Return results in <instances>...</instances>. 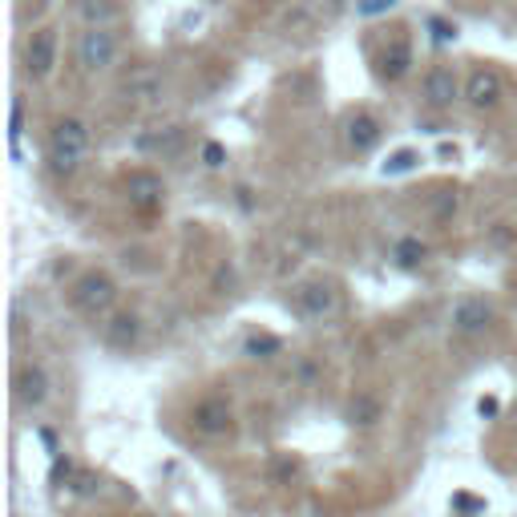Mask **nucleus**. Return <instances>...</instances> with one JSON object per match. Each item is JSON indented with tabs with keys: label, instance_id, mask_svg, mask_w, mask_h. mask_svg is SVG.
Instances as JSON below:
<instances>
[{
	"label": "nucleus",
	"instance_id": "nucleus-17",
	"mask_svg": "<svg viewBox=\"0 0 517 517\" xmlns=\"http://www.w3.org/2000/svg\"><path fill=\"white\" fill-rule=\"evenodd\" d=\"M425 255H428V247H425L420 239H400V242L392 247V258H396L400 267H420V263H425Z\"/></svg>",
	"mask_w": 517,
	"mask_h": 517
},
{
	"label": "nucleus",
	"instance_id": "nucleus-9",
	"mask_svg": "<svg viewBox=\"0 0 517 517\" xmlns=\"http://www.w3.org/2000/svg\"><path fill=\"white\" fill-rule=\"evenodd\" d=\"M465 101L473 110H493L501 101V77L493 69H477L473 77L465 81Z\"/></svg>",
	"mask_w": 517,
	"mask_h": 517
},
{
	"label": "nucleus",
	"instance_id": "nucleus-23",
	"mask_svg": "<svg viewBox=\"0 0 517 517\" xmlns=\"http://www.w3.org/2000/svg\"><path fill=\"white\" fill-rule=\"evenodd\" d=\"M452 210H457V194H452V190H441V194L433 198V215H436V223H444V218H449Z\"/></svg>",
	"mask_w": 517,
	"mask_h": 517
},
{
	"label": "nucleus",
	"instance_id": "nucleus-12",
	"mask_svg": "<svg viewBox=\"0 0 517 517\" xmlns=\"http://www.w3.org/2000/svg\"><path fill=\"white\" fill-rule=\"evenodd\" d=\"M295 303L307 320H323L328 311H336V291H331L328 283H307V287H299Z\"/></svg>",
	"mask_w": 517,
	"mask_h": 517
},
{
	"label": "nucleus",
	"instance_id": "nucleus-27",
	"mask_svg": "<svg viewBox=\"0 0 517 517\" xmlns=\"http://www.w3.org/2000/svg\"><path fill=\"white\" fill-rule=\"evenodd\" d=\"M513 416H517V408H513Z\"/></svg>",
	"mask_w": 517,
	"mask_h": 517
},
{
	"label": "nucleus",
	"instance_id": "nucleus-1",
	"mask_svg": "<svg viewBox=\"0 0 517 517\" xmlns=\"http://www.w3.org/2000/svg\"><path fill=\"white\" fill-rule=\"evenodd\" d=\"M85 145H89L85 121H77V118L57 121L53 134H48V166H53V174H73L81 153H85Z\"/></svg>",
	"mask_w": 517,
	"mask_h": 517
},
{
	"label": "nucleus",
	"instance_id": "nucleus-25",
	"mask_svg": "<svg viewBox=\"0 0 517 517\" xmlns=\"http://www.w3.org/2000/svg\"><path fill=\"white\" fill-rule=\"evenodd\" d=\"M69 477H73V460H69V457H61V452H57V457H53V485L69 481Z\"/></svg>",
	"mask_w": 517,
	"mask_h": 517
},
{
	"label": "nucleus",
	"instance_id": "nucleus-13",
	"mask_svg": "<svg viewBox=\"0 0 517 517\" xmlns=\"http://www.w3.org/2000/svg\"><path fill=\"white\" fill-rule=\"evenodd\" d=\"M347 145H352L355 153H368V150H376V142H380V121L372 118V113H352L347 118Z\"/></svg>",
	"mask_w": 517,
	"mask_h": 517
},
{
	"label": "nucleus",
	"instance_id": "nucleus-4",
	"mask_svg": "<svg viewBox=\"0 0 517 517\" xmlns=\"http://www.w3.org/2000/svg\"><path fill=\"white\" fill-rule=\"evenodd\" d=\"M57 65V29H37L24 45V73L32 81H45Z\"/></svg>",
	"mask_w": 517,
	"mask_h": 517
},
{
	"label": "nucleus",
	"instance_id": "nucleus-3",
	"mask_svg": "<svg viewBox=\"0 0 517 517\" xmlns=\"http://www.w3.org/2000/svg\"><path fill=\"white\" fill-rule=\"evenodd\" d=\"M113 57H118V37H113L110 29H89L81 32L77 40V61L85 65L89 73H105L113 65Z\"/></svg>",
	"mask_w": 517,
	"mask_h": 517
},
{
	"label": "nucleus",
	"instance_id": "nucleus-10",
	"mask_svg": "<svg viewBox=\"0 0 517 517\" xmlns=\"http://www.w3.org/2000/svg\"><path fill=\"white\" fill-rule=\"evenodd\" d=\"M16 400H21L24 408H40V404L48 400V376L40 364H29V368L16 372Z\"/></svg>",
	"mask_w": 517,
	"mask_h": 517
},
{
	"label": "nucleus",
	"instance_id": "nucleus-6",
	"mask_svg": "<svg viewBox=\"0 0 517 517\" xmlns=\"http://www.w3.org/2000/svg\"><path fill=\"white\" fill-rule=\"evenodd\" d=\"M460 97H465V89H460L457 73L444 69V65L428 69V77H425V101H428V110H452Z\"/></svg>",
	"mask_w": 517,
	"mask_h": 517
},
{
	"label": "nucleus",
	"instance_id": "nucleus-7",
	"mask_svg": "<svg viewBox=\"0 0 517 517\" xmlns=\"http://www.w3.org/2000/svg\"><path fill=\"white\" fill-rule=\"evenodd\" d=\"M449 323H452V331H457V336H481V331L493 323V307L485 303V299L469 295V299H460V303L452 307Z\"/></svg>",
	"mask_w": 517,
	"mask_h": 517
},
{
	"label": "nucleus",
	"instance_id": "nucleus-26",
	"mask_svg": "<svg viewBox=\"0 0 517 517\" xmlns=\"http://www.w3.org/2000/svg\"><path fill=\"white\" fill-rule=\"evenodd\" d=\"M497 408L501 404L493 400V396H481V400H477V416H497Z\"/></svg>",
	"mask_w": 517,
	"mask_h": 517
},
{
	"label": "nucleus",
	"instance_id": "nucleus-22",
	"mask_svg": "<svg viewBox=\"0 0 517 517\" xmlns=\"http://www.w3.org/2000/svg\"><path fill=\"white\" fill-rule=\"evenodd\" d=\"M396 4H400V0H355V13L360 16H384V13H392Z\"/></svg>",
	"mask_w": 517,
	"mask_h": 517
},
{
	"label": "nucleus",
	"instance_id": "nucleus-18",
	"mask_svg": "<svg viewBox=\"0 0 517 517\" xmlns=\"http://www.w3.org/2000/svg\"><path fill=\"white\" fill-rule=\"evenodd\" d=\"M347 416H352V425H376V420H380V404L372 400V396H355Z\"/></svg>",
	"mask_w": 517,
	"mask_h": 517
},
{
	"label": "nucleus",
	"instance_id": "nucleus-5",
	"mask_svg": "<svg viewBox=\"0 0 517 517\" xmlns=\"http://www.w3.org/2000/svg\"><path fill=\"white\" fill-rule=\"evenodd\" d=\"M126 198L134 210L150 215V210H158L162 198H166V182H162L153 170H134V174L126 178Z\"/></svg>",
	"mask_w": 517,
	"mask_h": 517
},
{
	"label": "nucleus",
	"instance_id": "nucleus-16",
	"mask_svg": "<svg viewBox=\"0 0 517 517\" xmlns=\"http://www.w3.org/2000/svg\"><path fill=\"white\" fill-rule=\"evenodd\" d=\"M77 13L89 21V29H105V21L113 16V0H77Z\"/></svg>",
	"mask_w": 517,
	"mask_h": 517
},
{
	"label": "nucleus",
	"instance_id": "nucleus-8",
	"mask_svg": "<svg viewBox=\"0 0 517 517\" xmlns=\"http://www.w3.org/2000/svg\"><path fill=\"white\" fill-rule=\"evenodd\" d=\"M231 404L226 400H218V396H206V400H198L194 404V412H190V425L198 428V433H206V436H223V433H231Z\"/></svg>",
	"mask_w": 517,
	"mask_h": 517
},
{
	"label": "nucleus",
	"instance_id": "nucleus-2",
	"mask_svg": "<svg viewBox=\"0 0 517 517\" xmlns=\"http://www.w3.org/2000/svg\"><path fill=\"white\" fill-rule=\"evenodd\" d=\"M113 299H118V283L110 279L105 271H89V275H81L77 283H73V291H69V303L77 307V311H85V315H105L113 307Z\"/></svg>",
	"mask_w": 517,
	"mask_h": 517
},
{
	"label": "nucleus",
	"instance_id": "nucleus-20",
	"mask_svg": "<svg viewBox=\"0 0 517 517\" xmlns=\"http://www.w3.org/2000/svg\"><path fill=\"white\" fill-rule=\"evenodd\" d=\"M428 32H433V45H452L457 40V24L444 21V16H428Z\"/></svg>",
	"mask_w": 517,
	"mask_h": 517
},
{
	"label": "nucleus",
	"instance_id": "nucleus-24",
	"mask_svg": "<svg viewBox=\"0 0 517 517\" xmlns=\"http://www.w3.org/2000/svg\"><path fill=\"white\" fill-rule=\"evenodd\" d=\"M202 162H206L210 170H218V166L226 162V150H223L218 142H206V145H202Z\"/></svg>",
	"mask_w": 517,
	"mask_h": 517
},
{
	"label": "nucleus",
	"instance_id": "nucleus-21",
	"mask_svg": "<svg viewBox=\"0 0 517 517\" xmlns=\"http://www.w3.org/2000/svg\"><path fill=\"white\" fill-rule=\"evenodd\" d=\"M21 137H24V101L13 97V118H8V142H13V150H16Z\"/></svg>",
	"mask_w": 517,
	"mask_h": 517
},
{
	"label": "nucleus",
	"instance_id": "nucleus-15",
	"mask_svg": "<svg viewBox=\"0 0 517 517\" xmlns=\"http://www.w3.org/2000/svg\"><path fill=\"white\" fill-rule=\"evenodd\" d=\"M283 352V339L279 336H250L247 344H242V355H250V360H271V355Z\"/></svg>",
	"mask_w": 517,
	"mask_h": 517
},
{
	"label": "nucleus",
	"instance_id": "nucleus-19",
	"mask_svg": "<svg viewBox=\"0 0 517 517\" xmlns=\"http://www.w3.org/2000/svg\"><path fill=\"white\" fill-rule=\"evenodd\" d=\"M416 162H420L416 150H396L380 170H384V174H408V170H416Z\"/></svg>",
	"mask_w": 517,
	"mask_h": 517
},
{
	"label": "nucleus",
	"instance_id": "nucleus-14",
	"mask_svg": "<svg viewBox=\"0 0 517 517\" xmlns=\"http://www.w3.org/2000/svg\"><path fill=\"white\" fill-rule=\"evenodd\" d=\"M137 336H142V320L129 311L113 315V320L105 323V339H110V347H118V352H129V347L137 344Z\"/></svg>",
	"mask_w": 517,
	"mask_h": 517
},
{
	"label": "nucleus",
	"instance_id": "nucleus-11",
	"mask_svg": "<svg viewBox=\"0 0 517 517\" xmlns=\"http://www.w3.org/2000/svg\"><path fill=\"white\" fill-rule=\"evenodd\" d=\"M408 69H412V45H408L404 37H396L392 45H388L384 53L376 57V73H380L384 81H400Z\"/></svg>",
	"mask_w": 517,
	"mask_h": 517
}]
</instances>
